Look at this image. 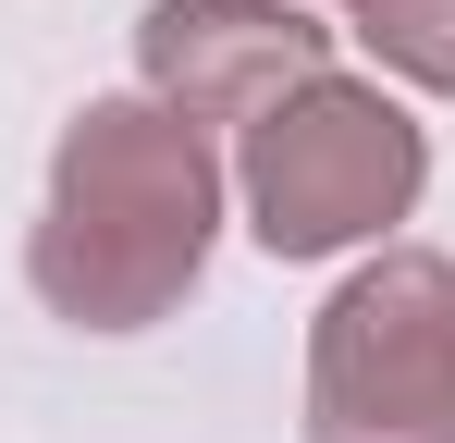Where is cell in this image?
Wrapping results in <instances>:
<instances>
[{
  "label": "cell",
  "mask_w": 455,
  "mask_h": 443,
  "mask_svg": "<svg viewBox=\"0 0 455 443\" xmlns=\"http://www.w3.org/2000/svg\"><path fill=\"white\" fill-rule=\"evenodd\" d=\"M222 246V160L148 86H99L50 136V185L25 222V284L62 333H148L172 320Z\"/></svg>",
  "instance_id": "cell-1"
},
{
  "label": "cell",
  "mask_w": 455,
  "mask_h": 443,
  "mask_svg": "<svg viewBox=\"0 0 455 443\" xmlns=\"http://www.w3.org/2000/svg\"><path fill=\"white\" fill-rule=\"evenodd\" d=\"M419 185H431V136H419V111L381 74H307L234 148V197H246V234L271 259L381 246L419 210Z\"/></svg>",
  "instance_id": "cell-2"
},
{
  "label": "cell",
  "mask_w": 455,
  "mask_h": 443,
  "mask_svg": "<svg viewBox=\"0 0 455 443\" xmlns=\"http://www.w3.org/2000/svg\"><path fill=\"white\" fill-rule=\"evenodd\" d=\"M332 74V25L307 0H148L136 12V86L185 124H259L283 86Z\"/></svg>",
  "instance_id": "cell-4"
},
{
  "label": "cell",
  "mask_w": 455,
  "mask_h": 443,
  "mask_svg": "<svg viewBox=\"0 0 455 443\" xmlns=\"http://www.w3.org/2000/svg\"><path fill=\"white\" fill-rule=\"evenodd\" d=\"M307 443H455V259L381 246L307 320Z\"/></svg>",
  "instance_id": "cell-3"
},
{
  "label": "cell",
  "mask_w": 455,
  "mask_h": 443,
  "mask_svg": "<svg viewBox=\"0 0 455 443\" xmlns=\"http://www.w3.org/2000/svg\"><path fill=\"white\" fill-rule=\"evenodd\" d=\"M345 37H357L394 86L455 99V0H345Z\"/></svg>",
  "instance_id": "cell-5"
}]
</instances>
